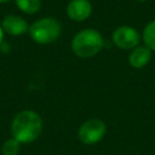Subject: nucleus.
<instances>
[{
    "mask_svg": "<svg viewBox=\"0 0 155 155\" xmlns=\"http://www.w3.org/2000/svg\"><path fill=\"white\" fill-rule=\"evenodd\" d=\"M42 132V120L40 115L33 110H23L18 113L12 124L11 133L19 143H31L39 138Z\"/></svg>",
    "mask_w": 155,
    "mask_h": 155,
    "instance_id": "obj_1",
    "label": "nucleus"
},
{
    "mask_svg": "<svg viewBox=\"0 0 155 155\" xmlns=\"http://www.w3.org/2000/svg\"><path fill=\"white\" fill-rule=\"evenodd\" d=\"M21 149V143L16 138H10L7 139L2 147H1V153L2 155H17Z\"/></svg>",
    "mask_w": 155,
    "mask_h": 155,
    "instance_id": "obj_11",
    "label": "nucleus"
},
{
    "mask_svg": "<svg viewBox=\"0 0 155 155\" xmlns=\"http://www.w3.org/2000/svg\"><path fill=\"white\" fill-rule=\"evenodd\" d=\"M111 40L119 48L130 50L137 47V45L139 44V34L133 27L121 25L113 31Z\"/></svg>",
    "mask_w": 155,
    "mask_h": 155,
    "instance_id": "obj_5",
    "label": "nucleus"
},
{
    "mask_svg": "<svg viewBox=\"0 0 155 155\" xmlns=\"http://www.w3.org/2000/svg\"><path fill=\"white\" fill-rule=\"evenodd\" d=\"M92 13V5L88 0H71L67 5V15L71 21L82 22Z\"/></svg>",
    "mask_w": 155,
    "mask_h": 155,
    "instance_id": "obj_6",
    "label": "nucleus"
},
{
    "mask_svg": "<svg viewBox=\"0 0 155 155\" xmlns=\"http://www.w3.org/2000/svg\"><path fill=\"white\" fill-rule=\"evenodd\" d=\"M8 0H0V4H2V2H7Z\"/></svg>",
    "mask_w": 155,
    "mask_h": 155,
    "instance_id": "obj_13",
    "label": "nucleus"
},
{
    "mask_svg": "<svg viewBox=\"0 0 155 155\" xmlns=\"http://www.w3.org/2000/svg\"><path fill=\"white\" fill-rule=\"evenodd\" d=\"M103 38L96 29H82L71 40V50L80 58H90L97 54L103 47Z\"/></svg>",
    "mask_w": 155,
    "mask_h": 155,
    "instance_id": "obj_2",
    "label": "nucleus"
},
{
    "mask_svg": "<svg viewBox=\"0 0 155 155\" xmlns=\"http://www.w3.org/2000/svg\"><path fill=\"white\" fill-rule=\"evenodd\" d=\"M2 41H4V29H2V27L0 25V45L2 44Z\"/></svg>",
    "mask_w": 155,
    "mask_h": 155,
    "instance_id": "obj_12",
    "label": "nucleus"
},
{
    "mask_svg": "<svg viewBox=\"0 0 155 155\" xmlns=\"http://www.w3.org/2000/svg\"><path fill=\"white\" fill-rule=\"evenodd\" d=\"M150 58H151V50L149 47L137 46L130 53L128 62H130L131 67H133L136 69H139V68H143L144 65H147L149 63Z\"/></svg>",
    "mask_w": 155,
    "mask_h": 155,
    "instance_id": "obj_8",
    "label": "nucleus"
},
{
    "mask_svg": "<svg viewBox=\"0 0 155 155\" xmlns=\"http://www.w3.org/2000/svg\"><path fill=\"white\" fill-rule=\"evenodd\" d=\"M62 31L61 23L53 17H44L29 27L30 38L38 44H51L58 39Z\"/></svg>",
    "mask_w": 155,
    "mask_h": 155,
    "instance_id": "obj_3",
    "label": "nucleus"
},
{
    "mask_svg": "<svg viewBox=\"0 0 155 155\" xmlns=\"http://www.w3.org/2000/svg\"><path fill=\"white\" fill-rule=\"evenodd\" d=\"M4 31H6L10 35H22L24 34L27 30H29L28 23L24 18L19 17V16H15V15H8L2 19V24H1Z\"/></svg>",
    "mask_w": 155,
    "mask_h": 155,
    "instance_id": "obj_7",
    "label": "nucleus"
},
{
    "mask_svg": "<svg viewBox=\"0 0 155 155\" xmlns=\"http://www.w3.org/2000/svg\"><path fill=\"white\" fill-rule=\"evenodd\" d=\"M105 132H107V126L102 120L90 119L80 126L78 136L84 144L91 145L98 143L105 136Z\"/></svg>",
    "mask_w": 155,
    "mask_h": 155,
    "instance_id": "obj_4",
    "label": "nucleus"
},
{
    "mask_svg": "<svg viewBox=\"0 0 155 155\" xmlns=\"http://www.w3.org/2000/svg\"><path fill=\"white\" fill-rule=\"evenodd\" d=\"M136 1H139V2H143V1H145V0H136Z\"/></svg>",
    "mask_w": 155,
    "mask_h": 155,
    "instance_id": "obj_14",
    "label": "nucleus"
},
{
    "mask_svg": "<svg viewBox=\"0 0 155 155\" xmlns=\"http://www.w3.org/2000/svg\"><path fill=\"white\" fill-rule=\"evenodd\" d=\"M17 7L28 15H33L36 13L40 7H41V1L40 0H15Z\"/></svg>",
    "mask_w": 155,
    "mask_h": 155,
    "instance_id": "obj_9",
    "label": "nucleus"
},
{
    "mask_svg": "<svg viewBox=\"0 0 155 155\" xmlns=\"http://www.w3.org/2000/svg\"><path fill=\"white\" fill-rule=\"evenodd\" d=\"M143 41L147 47L155 51V19L149 22L143 30Z\"/></svg>",
    "mask_w": 155,
    "mask_h": 155,
    "instance_id": "obj_10",
    "label": "nucleus"
}]
</instances>
